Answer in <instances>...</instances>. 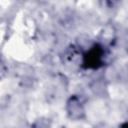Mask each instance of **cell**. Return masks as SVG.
Masks as SVG:
<instances>
[{
	"label": "cell",
	"mask_w": 128,
	"mask_h": 128,
	"mask_svg": "<svg viewBox=\"0 0 128 128\" xmlns=\"http://www.w3.org/2000/svg\"><path fill=\"white\" fill-rule=\"evenodd\" d=\"M104 50L101 45L94 44L88 51L83 55L82 67L84 69H99L103 66Z\"/></svg>",
	"instance_id": "6da1fadb"
},
{
	"label": "cell",
	"mask_w": 128,
	"mask_h": 128,
	"mask_svg": "<svg viewBox=\"0 0 128 128\" xmlns=\"http://www.w3.org/2000/svg\"><path fill=\"white\" fill-rule=\"evenodd\" d=\"M70 101H71V103H68L69 104L68 106H71V109L69 111H72V112H70V113H72V117L73 118L80 117V113L82 112V109H81V106H80L78 100L76 98H71Z\"/></svg>",
	"instance_id": "7a4b0ae2"
},
{
	"label": "cell",
	"mask_w": 128,
	"mask_h": 128,
	"mask_svg": "<svg viewBox=\"0 0 128 128\" xmlns=\"http://www.w3.org/2000/svg\"><path fill=\"white\" fill-rule=\"evenodd\" d=\"M121 128H128V123H124L121 125Z\"/></svg>",
	"instance_id": "3957f363"
}]
</instances>
